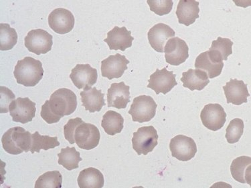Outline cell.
Returning <instances> with one entry per match:
<instances>
[{"mask_svg": "<svg viewBox=\"0 0 251 188\" xmlns=\"http://www.w3.org/2000/svg\"><path fill=\"white\" fill-rule=\"evenodd\" d=\"M58 157V164L69 171L78 168V164L82 160L80 153L76 150L75 147H67L61 149Z\"/></svg>", "mask_w": 251, "mask_h": 188, "instance_id": "obj_27", "label": "cell"}, {"mask_svg": "<svg viewBox=\"0 0 251 188\" xmlns=\"http://www.w3.org/2000/svg\"><path fill=\"white\" fill-rule=\"evenodd\" d=\"M199 2L195 0H180L177 5L176 14L178 22L186 26L193 24L199 18Z\"/></svg>", "mask_w": 251, "mask_h": 188, "instance_id": "obj_21", "label": "cell"}, {"mask_svg": "<svg viewBox=\"0 0 251 188\" xmlns=\"http://www.w3.org/2000/svg\"><path fill=\"white\" fill-rule=\"evenodd\" d=\"M80 118H76L74 119H70L67 124L64 126V135L65 138L71 144L75 143V131L76 127L83 122Z\"/></svg>", "mask_w": 251, "mask_h": 188, "instance_id": "obj_35", "label": "cell"}, {"mask_svg": "<svg viewBox=\"0 0 251 188\" xmlns=\"http://www.w3.org/2000/svg\"><path fill=\"white\" fill-rule=\"evenodd\" d=\"M233 42L228 38H218L212 42L211 47L209 50L219 53L223 60L226 61L229 56L232 54Z\"/></svg>", "mask_w": 251, "mask_h": 188, "instance_id": "obj_32", "label": "cell"}, {"mask_svg": "<svg viewBox=\"0 0 251 188\" xmlns=\"http://www.w3.org/2000/svg\"><path fill=\"white\" fill-rule=\"evenodd\" d=\"M100 139V131L92 124L83 122L75 131V140L80 149L91 150L97 147Z\"/></svg>", "mask_w": 251, "mask_h": 188, "instance_id": "obj_8", "label": "cell"}, {"mask_svg": "<svg viewBox=\"0 0 251 188\" xmlns=\"http://www.w3.org/2000/svg\"><path fill=\"white\" fill-rule=\"evenodd\" d=\"M181 82L183 86L190 90H202L210 83L208 75L201 69H190L182 73Z\"/></svg>", "mask_w": 251, "mask_h": 188, "instance_id": "obj_22", "label": "cell"}, {"mask_svg": "<svg viewBox=\"0 0 251 188\" xmlns=\"http://www.w3.org/2000/svg\"><path fill=\"white\" fill-rule=\"evenodd\" d=\"M77 182L80 188H102L104 184L103 175L95 167L80 171Z\"/></svg>", "mask_w": 251, "mask_h": 188, "instance_id": "obj_25", "label": "cell"}, {"mask_svg": "<svg viewBox=\"0 0 251 188\" xmlns=\"http://www.w3.org/2000/svg\"><path fill=\"white\" fill-rule=\"evenodd\" d=\"M176 32L169 25L159 23L151 27L148 34V40L152 48L157 52L164 53L168 40L174 37Z\"/></svg>", "mask_w": 251, "mask_h": 188, "instance_id": "obj_19", "label": "cell"}, {"mask_svg": "<svg viewBox=\"0 0 251 188\" xmlns=\"http://www.w3.org/2000/svg\"><path fill=\"white\" fill-rule=\"evenodd\" d=\"M130 63L126 56L120 54L110 56L101 62V74L102 77L111 80L118 79L127 70V64Z\"/></svg>", "mask_w": 251, "mask_h": 188, "instance_id": "obj_16", "label": "cell"}, {"mask_svg": "<svg viewBox=\"0 0 251 188\" xmlns=\"http://www.w3.org/2000/svg\"><path fill=\"white\" fill-rule=\"evenodd\" d=\"M244 122L240 118H235L230 121L226 128V137L229 144L239 142L244 132Z\"/></svg>", "mask_w": 251, "mask_h": 188, "instance_id": "obj_31", "label": "cell"}, {"mask_svg": "<svg viewBox=\"0 0 251 188\" xmlns=\"http://www.w3.org/2000/svg\"><path fill=\"white\" fill-rule=\"evenodd\" d=\"M62 176L58 171H47L40 176L35 184V188H61Z\"/></svg>", "mask_w": 251, "mask_h": 188, "instance_id": "obj_30", "label": "cell"}, {"mask_svg": "<svg viewBox=\"0 0 251 188\" xmlns=\"http://www.w3.org/2000/svg\"><path fill=\"white\" fill-rule=\"evenodd\" d=\"M0 113L5 114L10 111L11 103L15 100V95L14 93L5 86L0 87Z\"/></svg>", "mask_w": 251, "mask_h": 188, "instance_id": "obj_34", "label": "cell"}, {"mask_svg": "<svg viewBox=\"0 0 251 188\" xmlns=\"http://www.w3.org/2000/svg\"><path fill=\"white\" fill-rule=\"evenodd\" d=\"M157 107V104L151 96H140L134 98L128 113L133 122L144 123L154 118Z\"/></svg>", "mask_w": 251, "mask_h": 188, "instance_id": "obj_4", "label": "cell"}, {"mask_svg": "<svg viewBox=\"0 0 251 188\" xmlns=\"http://www.w3.org/2000/svg\"><path fill=\"white\" fill-rule=\"evenodd\" d=\"M158 134L153 126L139 127L136 132L133 133L132 138L133 149L139 156L147 155L153 151L157 145Z\"/></svg>", "mask_w": 251, "mask_h": 188, "instance_id": "obj_5", "label": "cell"}, {"mask_svg": "<svg viewBox=\"0 0 251 188\" xmlns=\"http://www.w3.org/2000/svg\"><path fill=\"white\" fill-rule=\"evenodd\" d=\"M130 87L124 82L113 83L107 92V104L109 107L125 109L130 102Z\"/></svg>", "mask_w": 251, "mask_h": 188, "instance_id": "obj_20", "label": "cell"}, {"mask_svg": "<svg viewBox=\"0 0 251 188\" xmlns=\"http://www.w3.org/2000/svg\"><path fill=\"white\" fill-rule=\"evenodd\" d=\"M172 156L179 161L187 162L194 158L197 146L193 139L184 135H177L170 143Z\"/></svg>", "mask_w": 251, "mask_h": 188, "instance_id": "obj_7", "label": "cell"}, {"mask_svg": "<svg viewBox=\"0 0 251 188\" xmlns=\"http://www.w3.org/2000/svg\"><path fill=\"white\" fill-rule=\"evenodd\" d=\"M18 42V34L15 29L8 23H0V50H12Z\"/></svg>", "mask_w": 251, "mask_h": 188, "instance_id": "obj_29", "label": "cell"}, {"mask_svg": "<svg viewBox=\"0 0 251 188\" xmlns=\"http://www.w3.org/2000/svg\"><path fill=\"white\" fill-rule=\"evenodd\" d=\"M201 121L210 130L217 131L224 126L226 114L219 104H209L201 111Z\"/></svg>", "mask_w": 251, "mask_h": 188, "instance_id": "obj_11", "label": "cell"}, {"mask_svg": "<svg viewBox=\"0 0 251 188\" xmlns=\"http://www.w3.org/2000/svg\"><path fill=\"white\" fill-rule=\"evenodd\" d=\"M52 36L42 29L32 30L27 33L25 40V46L29 52L36 55L50 52L53 45Z\"/></svg>", "mask_w": 251, "mask_h": 188, "instance_id": "obj_6", "label": "cell"}, {"mask_svg": "<svg viewBox=\"0 0 251 188\" xmlns=\"http://www.w3.org/2000/svg\"><path fill=\"white\" fill-rule=\"evenodd\" d=\"M77 107L76 94L71 89L60 88L51 95L42 106L40 116L47 124L57 123L63 117L70 116Z\"/></svg>", "mask_w": 251, "mask_h": 188, "instance_id": "obj_1", "label": "cell"}, {"mask_svg": "<svg viewBox=\"0 0 251 188\" xmlns=\"http://www.w3.org/2000/svg\"><path fill=\"white\" fill-rule=\"evenodd\" d=\"M9 111L13 121L23 124L28 123L36 116V103L29 98H18L11 103Z\"/></svg>", "mask_w": 251, "mask_h": 188, "instance_id": "obj_12", "label": "cell"}, {"mask_svg": "<svg viewBox=\"0 0 251 188\" xmlns=\"http://www.w3.org/2000/svg\"><path fill=\"white\" fill-rule=\"evenodd\" d=\"M32 134L21 127H14L5 131L1 138L3 148L12 155L28 152L32 147Z\"/></svg>", "mask_w": 251, "mask_h": 188, "instance_id": "obj_3", "label": "cell"}, {"mask_svg": "<svg viewBox=\"0 0 251 188\" xmlns=\"http://www.w3.org/2000/svg\"><path fill=\"white\" fill-rule=\"evenodd\" d=\"M49 24L54 32L66 34L74 28L75 17L67 9H55L49 16Z\"/></svg>", "mask_w": 251, "mask_h": 188, "instance_id": "obj_15", "label": "cell"}, {"mask_svg": "<svg viewBox=\"0 0 251 188\" xmlns=\"http://www.w3.org/2000/svg\"><path fill=\"white\" fill-rule=\"evenodd\" d=\"M70 78L78 89L89 90L97 83L98 73L89 64H77L71 71Z\"/></svg>", "mask_w": 251, "mask_h": 188, "instance_id": "obj_14", "label": "cell"}, {"mask_svg": "<svg viewBox=\"0 0 251 188\" xmlns=\"http://www.w3.org/2000/svg\"><path fill=\"white\" fill-rule=\"evenodd\" d=\"M150 10L158 16H164L171 12L174 2L172 0H148Z\"/></svg>", "mask_w": 251, "mask_h": 188, "instance_id": "obj_33", "label": "cell"}, {"mask_svg": "<svg viewBox=\"0 0 251 188\" xmlns=\"http://www.w3.org/2000/svg\"><path fill=\"white\" fill-rule=\"evenodd\" d=\"M176 77V75L172 71L169 72L166 67L162 69H157L150 76L148 87L154 90L157 95L161 93L166 95L177 85Z\"/></svg>", "mask_w": 251, "mask_h": 188, "instance_id": "obj_13", "label": "cell"}, {"mask_svg": "<svg viewBox=\"0 0 251 188\" xmlns=\"http://www.w3.org/2000/svg\"><path fill=\"white\" fill-rule=\"evenodd\" d=\"M14 75L19 84L25 87H34L43 79V63L34 58L25 57L17 62Z\"/></svg>", "mask_w": 251, "mask_h": 188, "instance_id": "obj_2", "label": "cell"}, {"mask_svg": "<svg viewBox=\"0 0 251 188\" xmlns=\"http://www.w3.org/2000/svg\"><path fill=\"white\" fill-rule=\"evenodd\" d=\"M251 158L248 156H241L232 161L230 166V172L232 178L241 184L251 182Z\"/></svg>", "mask_w": 251, "mask_h": 188, "instance_id": "obj_23", "label": "cell"}, {"mask_svg": "<svg viewBox=\"0 0 251 188\" xmlns=\"http://www.w3.org/2000/svg\"><path fill=\"white\" fill-rule=\"evenodd\" d=\"M221 55L214 51L201 53L196 59L195 67L207 73L209 78L218 77L221 74L224 62Z\"/></svg>", "mask_w": 251, "mask_h": 188, "instance_id": "obj_9", "label": "cell"}, {"mask_svg": "<svg viewBox=\"0 0 251 188\" xmlns=\"http://www.w3.org/2000/svg\"><path fill=\"white\" fill-rule=\"evenodd\" d=\"M164 53L167 63L177 66L184 63L189 58V47L184 40L174 37L167 42Z\"/></svg>", "mask_w": 251, "mask_h": 188, "instance_id": "obj_10", "label": "cell"}, {"mask_svg": "<svg viewBox=\"0 0 251 188\" xmlns=\"http://www.w3.org/2000/svg\"><path fill=\"white\" fill-rule=\"evenodd\" d=\"M124 119L116 111L109 110L102 116L101 126L104 131L110 136L120 134L124 129Z\"/></svg>", "mask_w": 251, "mask_h": 188, "instance_id": "obj_26", "label": "cell"}, {"mask_svg": "<svg viewBox=\"0 0 251 188\" xmlns=\"http://www.w3.org/2000/svg\"><path fill=\"white\" fill-rule=\"evenodd\" d=\"M32 147L30 149L32 154H34V152L39 153L41 149L47 151L54 149L60 146L57 137L42 136L38 131L32 134Z\"/></svg>", "mask_w": 251, "mask_h": 188, "instance_id": "obj_28", "label": "cell"}, {"mask_svg": "<svg viewBox=\"0 0 251 188\" xmlns=\"http://www.w3.org/2000/svg\"><path fill=\"white\" fill-rule=\"evenodd\" d=\"M227 104H232L235 105H241L248 102L247 98L251 96L247 84L243 80L230 79L226 85L223 86Z\"/></svg>", "mask_w": 251, "mask_h": 188, "instance_id": "obj_18", "label": "cell"}, {"mask_svg": "<svg viewBox=\"0 0 251 188\" xmlns=\"http://www.w3.org/2000/svg\"><path fill=\"white\" fill-rule=\"evenodd\" d=\"M80 94L82 105L85 107L86 110L89 111V112L100 111L105 105L104 94H102L101 89L93 87L89 90L82 91Z\"/></svg>", "mask_w": 251, "mask_h": 188, "instance_id": "obj_24", "label": "cell"}, {"mask_svg": "<svg viewBox=\"0 0 251 188\" xmlns=\"http://www.w3.org/2000/svg\"><path fill=\"white\" fill-rule=\"evenodd\" d=\"M134 38L132 37L131 31L126 27L115 26L107 33V38L104 40L111 50H121L125 52L126 49L132 46Z\"/></svg>", "mask_w": 251, "mask_h": 188, "instance_id": "obj_17", "label": "cell"}]
</instances>
